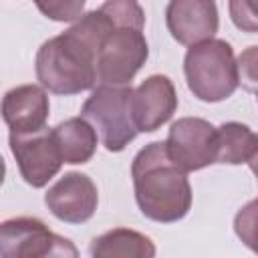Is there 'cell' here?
Segmentation results:
<instances>
[{
	"instance_id": "6da1fadb",
	"label": "cell",
	"mask_w": 258,
	"mask_h": 258,
	"mask_svg": "<svg viewBox=\"0 0 258 258\" xmlns=\"http://www.w3.org/2000/svg\"><path fill=\"white\" fill-rule=\"evenodd\" d=\"M115 28L109 14L99 6L85 12L64 32L44 40L34 58L40 87L54 95H79L97 89L99 48Z\"/></svg>"
},
{
	"instance_id": "7a4b0ae2",
	"label": "cell",
	"mask_w": 258,
	"mask_h": 258,
	"mask_svg": "<svg viewBox=\"0 0 258 258\" xmlns=\"http://www.w3.org/2000/svg\"><path fill=\"white\" fill-rule=\"evenodd\" d=\"M135 202L141 214L159 224H173L191 210L194 194L187 171L175 165L165 141H151L131 161Z\"/></svg>"
},
{
	"instance_id": "3957f363",
	"label": "cell",
	"mask_w": 258,
	"mask_h": 258,
	"mask_svg": "<svg viewBox=\"0 0 258 258\" xmlns=\"http://www.w3.org/2000/svg\"><path fill=\"white\" fill-rule=\"evenodd\" d=\"M183 73L187 89L204 103L226 101L240 87L234 48L222 38L189 46L183 58Z\"/></svg>"
},
{
	"instance_id": "277c9868",
	"label": "cell",
	"mask_w": 258,
	"mask_h": 258,
	"mask_svg": "<svg viewBox=\"0 0 258 258\" xmlns=\"http://www.w3.org/2000/svg\"><path fill=\"white\" fill-rule=\"evenodd\" d=\"M131 87L99 85L81 107V117L95 127L99 141L107 151H123L137 135L131 113Z\"/></svg>"
},
{
	"instance_id": "5b68a950",
	"label": "cell",
	"mask_w": 258,
	"mask_h": 258,
	"mask_svg": "<svg viewBox=\"0 0 258 258\" xmlns=\"http://www.w3.org/2000/svg\"><path fill=\"white\" fill-rule=\"evenodd\" d=\"M149 44L143 30L115 28L101 44L97 56V87H129L133 77L145 64Z\"/></svg>"
},
{
	"instance_id": "8992f818",
	"label": "cell",
	"mask_w": 258,
	"mask_h": 258,
	"mask_svg": "<svg viewBox=\"0 0 258 258\" xmlns=\"http://www.w3.org/2000/svg\"><path fill=\"white\" fill-rule=\"evenodd\" d=\"M8 143L18 171L30 187H44L64 163L52 129H42L26 135L10 133Z\"/></svg>"
},
{
	"instance_id": "52a82bcc",
	"label": "cell",
	"mask_w": 258,
	"mask_h": 258,
	"mask_svg": "<svg viewBox=\"0 0 258 258\" xmlns=\"http://www.w3.org/2000/svg\"><path fill=\"white\" fill-rule=\"evenodd\" d=\"M216 129L202 117H181L171 123L165 147L183 171H198L216 163Z\"/></svg>"
},
{
	"instance_id": "ba28073f",
	"label": "cell",
	"mask_w": 258,
	"mask_h": 258,
	"mask_svg": "<svg viewBox=\"0 0 258 258\" xmlns=\"http://www.w3.org/2000/svg\"><path fill=\"white\" fill-rule=\"evenodd\" d=\"M44 204L54 218L67 224H83L93 218L99 206L95 181L81 171L64 173L44 194Z\"/></svg>"
},
{
	"instance_id": "9c48e42d",
	"label": "cell",
	"mask_w": 258,
	"mask_h": 258,
	"mask_svg": "<svg viewBox=\"0 0 258 258\" xmlns=\"http://www.w3.org/2000/svg\"><path fill=\"white\" fill-rule=\"evenodd\" d=\"M177 109L175 85L167 75H151L133 89L131 113L137 133H151L165 125Z\"/></svg>"
},
{
	"instance_id": "30bf717a",
	"label": "cell",
	"mask_w": 258,
	"mask_h": 258,
	"mask_svg": "<svg viewBox=\"0 0 258 258\" xmlns=\"http://www.w3.org/2000/svg\"><path fill=\"white\" fill-rule=\"evenodd\" d=\"M165 24L173 40L196 46L218 32V6L212 0H171L165 8Z\"/></svg>"
},
{
	"instance_id": "8fae6325",
	"label": "cell",
	"mask_w": 258,
	"mask_h": 258,
	"mask_svg": "<svg viewBox=\"0 0 258 258\" xmlns=\"http://www.w3.org/2000/svg\"><path fill=\"white\" fill-rule=\"evenodd\" d=\"M48 113V95L40 85H18L4 93L2 119L14 135H26L46 129Z\"/></svg>"
},
{
	"instance_id": "7c38bea8",
	"label": "cell",
	"mask_w": 258,
	"mask_h": 258,
	"mask_svg": "<svg viewBox=\"0 0 258 258\" xmlns=\"http://www.w3.org/2000/svg\"><path fill=\"white\" fill-rule=\"evenodd\" d=\"M54 232L38 218L18 216L0 224L2 258H40L54 242Z\"/></svg>"
},
{
	"instance_id": "4fadbf2b",
	"label": "cell",
	"mask_w": 258,
	"mask_h": 258,
	"mask_svg": "<svg viewBox=\"0 0 258 258\" xmlns=\"http://www.w3.org/2000/svg\"><path fill=\"white\" fill-rule=\"evenodd\" d=\"M91 258H155L153 240L131 228H113L91 242Z\"/></svg>"
},
{
	"instance_id": "5bb4252c",
	"label": "cell",
	"mask_w": 258,
	"mask_h": 258,
	"mask_svg": "<svg viewBox=\"0 0 258 258\" xmlns=\"http://www.w3.org/2000/svg\"><path fill=\"white\" fill-rule=\"evenodd\" d=\"M52 133H54V139L58 143L64 163H71V165L87 163L97 151L99 135L95 127L81 115L60 121L52 129Z\"/></svg>"
},
{
	"instance_id": "9a60e30c",
	"label": "cell",
	"mask_w": 258,
	"mask_h": 258,
	"mask_svg": "<svg viewBox=\"0 0 258 258\" xmlns=\"http://www.w3.org/2000/svg\"><path fill=\"white\" fill-rule=\"evenodd\" d=\"M258 149V133L238 121L222 123L216 129V163H248Z\"/></svg>"
},
{
	"instance_id": "2e32d148",
	"label": "cell",
	"mask_w": 258,
	"mask_h": 258,
	"mask_svg": "<svg viewBox=\"0 0 258 258\" xmlns=\"http://www.w3.org/2000/svg\"><path fill=\"white\" fill-rule=\"evenodd\" d=\"M234 232L240 242L258 256V198L250 200L236 212Z\"/></svg>"
},
{
	"instance_id": "e0dca14e",
	"label": "cell",
	"mask_w": 258,
	"mask_h": 258,
	"mask_svg": "<svg viewBox=\"0 0 258 258\" xmlns=\"http://www.w3.org/2000/svg\"><path fill=\"white\" fill-rule=\"evenodd\" d=\"M101 10L109 14V18L113 20V24L117 28H137L143 30L145 24V12L141 8V4L133 2V0H115V2H105L101 4Z\"/></svg>"
},
{
	"instance_id": "ac0fdd59",
	"label": "cell",
	"mask_w": 258,
	"mask_h": 258,
	"mask_svg": "<svg viewBox=\"0 0 258 258\" xmlns=\"http://www.w3.org/2000/svg\"><path fill=\"white\" fill-rule=\"evenodd\" d=\"M238 85L248 93H258V44L244 48L238 58Z\"/></svg>"
},
{
	"instance_id": "d6986e66",
	"label": "cell",
	"mask_w": 258,
	"mask_h": 258,
	"mask_svg": "<svg viewBox=\"0 0 258 258\" xmlns=\"http://www.w3.org/2000/svg\"><path fill=\"white\" fill-rule=\"evenodd\" d=\"M228 10L236 28L252 34L258 32V0H232Z\"/></svg>"
},
{
	"instance_id": "ffe728a7",
	"label": "cell",
	"mask_w": 258,
	"mask_h": 258,
	"mask_svg": "<svg viewBox=\"0 0 258 258\" xmlns=\"http://www.w3.org/2000/svg\"><path fill=\"white\" fill-rule=\"evenodd\" d=\"M36 8L46 16L52 18L56 22H77L83 16L85 10V2L77 0V2H38Z\"/></svg>"
},
{
	"instance_id": "44dd1931",
	"label": "cell",
	"mask_w": 258,
	"mask_h": 258,
	"mask_svg": "<svg viewBox=\"0 0 258 258\" xmlns=\"http://www.w3.org/2000/svg\"><path fill=\"white\" fill-rule=\"evenodd\" d=\"M40 258H79V250H77V246L69 238L56 234L52 246Z\"/></svg>"
},
{
	"instance_id": "7402d4cb",
	"label": "cell",
	"mask_w": 258,
	"mask_h": 258,
	"mask_svg": "<svg viewBox=\"0 0 258 258\" xmlns=\"http://www.w3.org/2000/svg\"><path fill=\"white\" fill-rule=\"evenodd\" d=\"M248 165H250V169H252V173L256 175V181H258V149H256V153H254V157L248 161Z\"/></svg>"
},
{
	"instance_id": "603a6c76",
	"label": "cell",
	"mask_w": 258,
	"mask_h": 258,
	"mask_svg": "<svg viewBox=\"0 0 258 258\" xmlns=\"http://www.w3.org/2000/svg\"><path fill=\"white\" fill-rule=\"evenodd\" d=\"M256 95H258V93H256Z\"/></svg>"
}]
</instances>
